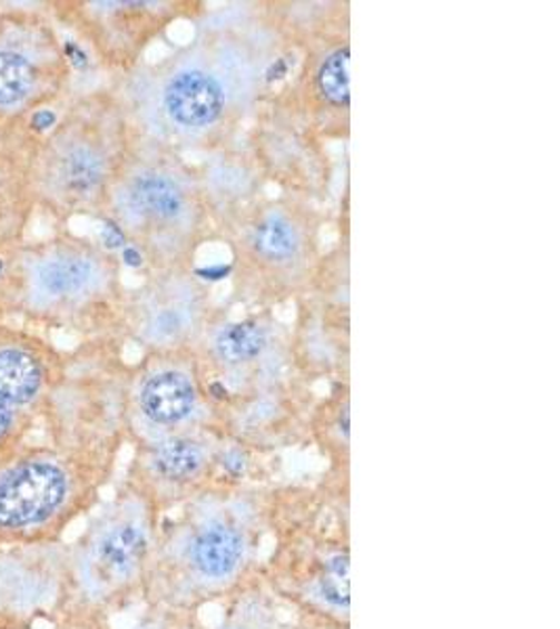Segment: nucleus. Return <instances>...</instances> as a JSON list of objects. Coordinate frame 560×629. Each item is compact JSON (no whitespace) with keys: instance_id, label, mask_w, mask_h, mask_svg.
I'll use <instances>...</instances> for the list:
<instances>
[{"instance_id":"nucleus-1","label":"nucleus","mask_w":560,"mask_h":629,"mask_svg":"<svg viewBox=\"0 0 560 629\" xmlns=\"http://www.w3.org/2000/svg\"><path fill=\"white\" fill-rule=\"evenodd\" d=\"M122 305L118 261L87 237L57 232L0 254L4 322L35 332L99 334L118 322Z\"/></svg>"},{"instance_id":"nucleus-2","label":"nucleus","mask_w":560,"mask_h":629,"mask_svg":"<svg viewBox=\"0 0 560 629\" xmlns=\"http://www.w3.org/2000/svg\"><path fill=\"white\" fill-rule=\"evenodd\" d=\"M132 128L114 90L70 97L57 125L30 151L38 213L55 223L106 216L109 191L127 160Z\"/></svg>"},{"instance_id":"nucleus-3","label":"nucleus","mask_w":560,"mask_h":629,"mask_svg":"<svg viewBox=\"0 0 560 629\" xmlns=\"http://www.w3.org/2000/svg\"><path fill=\"white\" fill-rule=\"evenodd\" d=\"M104 218L154 269H181L199 232L198 189L163 145L135 135Z\"/></svg>"},{"instance_id":"nucleus-4","label":"nucleus","mask_w":560,"mask_h":629,"mask_svg":"<svg viewBox=\"0 0 560 629\" xmlns=\"http://www.w3.org/2000/svg\"><path fill=\"white\" fill-rule=\"evenodd\" d=\"M45 4H0V125L70 99L72 68Z\"/></svg>"},{"instance_id":"nucleus-5","label":"nucleus","mask_w":560,"mask_h":629,"mask_svg":"<svg viewBox=\"0 0 560 629\" xmlns=\"http://www.w3.org/2000/svg\"><path fill=\"white\" fill-rule=\"evenodd\" d=\"M55 26H63L91 47L101 63L130 72L137 55L163 23L156 2H42Z\"/></svg>"},{"instance_id":"nucleus-6","label":"nucleus","mask_w":560,"mask_h":629,"mask_svg":"<svg viewBox=\"0 0 560 629\" xmlns=\"http://www.w3.org/2000/svg\"><path fill=\"white\" fill-rule=\"evenodd\" d=\"M239 277H261L263 286L294 284L308 267L315 227L292 206L258 208L239 234Z\"/></svg>"},{"instance_id":"nucleus-7","label":"nucleus","mask_w":560,"mask_h":629,"mask_svg":"<svg viewBox=\"0 0 560 629\" xmlns=\"http://www.w3.org/2000/svg\"><path fill=\"white\" fill-rule=\"evenodd\" d=\"M179 271H158L160 275H154L144 288L125 296L120 317L128 336L141 346L173 348L199 330L204 292L194 282H185Z\"/></svg>"},{"instance_id":"nucleus-8","label":"nucleus","mask_w":560,"mask_h":629,"mask_svg":"<svg viewBox=\"0 0 560 629\" xmlns=\"http://www.w3.org/2000/svg\"><path fill=\"white\" fill-rule=\"evenodd\" d=\"M37 139L28 122L0 125V254L28 239L38 213L30 183V151Z\"/></svg>"},{"instance_id":"nucleus-9","label":"nucleus","mask_w":560,"mask_h":629,"mask_svg":"<svg viewBox=\"0 0 560 629\" xmlns=\"http://www.w3.org/2000/svg\"><path fill=\"white\" fill-rule=\"evenodd\" d=\"M68 491V474L49 458H26L0 476V527L47 519Z\"/></svg>"},{"instance_id":"nucleus-10","label":"nucleus","mask_w":560,"mask_h":629,"mask_svg":"<svg viewBox=\"0 0 560 629\" xmlns=\"http://www.w3.org/2000/svg\"><path fill=\"white\" fill-rule=\"evenodd\" d=\"M139 407L154 424H179L196 407V389L181 372H154L141 382Z\"/></svg>"},{"instance_id":"nucleus-11","label":"nucleus","mask_w":560,"mask_h":629,"mask_svg":"<svg viewBox=\"0 0 560 629\" xmlns=\"http://www.w3.org/2000/svg\"><path fill=\"white\" fill-rule=\"evenodd\" d=\"M244 554V540L227 524L206 527L191 543V562L204 577L232 576Z\"/></svg>"},{"instance_id":"nucleus-12","label":"nucleus","mask_w":560,"mask_h":629,"mask_svg":"<svg viewBox=\"0 0 560 629\" xmlns=\"http://www.w3.org/2000/svg\"><path fill=\"white\" fill-rule=\"evenodd\" d=\"M267 332L258 322H237L220 327L215 336V353L229 365L258 360L267 348Z\"/></svg>"},{"instance_id":"nucleus-13","label":"nucleus","mask_w":560,"mask_h":629,"mask_svg":"<svg viewBox=\"0 0 560 629\" xmlns=\"http://www.w3.org/2000/svg\"><path fill=\"white\" fill-rule=\"evenodd\" d=\"M144 531L135 524L111 529L99 543V558L114 573H128L145 554Z\"/></svg>"},{"instance_id":"nucleus-14","label":"nucleus","mask_w":560,"mask_h":629,"mask_svg":"<svg viewBox=\"0 0 560 629\" xmlns=\"http://www.w3.org/2000/svg\"><path fill=\"white\" fill-rule=\"evenodd\" d=\"M204 455L194 441L168 439L154 451V468L170 481H183L198 472Z\"/></svg>"},{"instance_id":"nucleus-15","label":"nucleus","mask_w":560,"mask_h":629,"mask_svg":"<svg viewBox=\"0 0 560 629\" xmlns=\"http://www.w3.org/2000/svg\"><path fill=\"white\" fill-rule=\"evenodd\" d=\"M348 47H341L327 55L317 70V90L324 101L334 108H348L351 101V78H348Z\"/></svg>"},{"instance_id":"nucleus-16","label":"nucleus","mask_w":560,"mask_h":629,"mask_svg":"<svg viewBox=\"0 0 560 629\" xmlns=\"http://www.w3.org/2000/svg\"><path fill=\"white\" fill-rule=\"evenodd\" d=\"M322 596L332 607L346 609L351 602L348 596V557H334L326 567V576L322 579Z\"/></svg>"},{"instance_id":"nucleus-17","label":"nucleus","mask_w":560,"mask_h":629,"mask_svg":"<svg viewBox=\"0 0 560 629\" xmlns=\"http://www.w3.org/2000/svg\"><path fill=\"white\" fill-rule=\"evenodd\" d=\"M28 415L18 412L13 405H9L2 396H0V448L13 439L18 434L19 429L23 426V420Z\"/></svg>"},{"instance_id":"nucleus-18","label":"nucleus","mask_w":560,"mask_h":629,"mask_svg":"<svg viewBox=\"0 0 560 629\" xmlns=\"http://www.w3.org/2000/svg\"><path fill=\"white\" fill-rule=\"evenodd\" d=\"M223 464H225V468H229L234 474L244 470V462H242V458H239V455H227Z\"/></svg>"},{"instance_id":"nucleus-19","label":"nucleus","mask_w":560,"mask_h":629,"mask_svg":"<svg viewBox=\"0 0 560 629\" xmlns=\"http://www.w3.org/2000/svg\"><path fill=\"white\" fill-rule=\"evenodd\" d=\"M0 322H4V313H2V308H0Z\"/></svg>"}]
</instances>
